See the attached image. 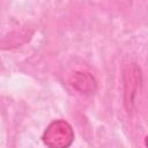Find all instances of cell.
I'll return each instance as SVG.
<instances>
[{
  "mask_svg": "<svg viewBox=\"0 0 148 148\" xmlns=\"http://www.w3.org/2000/svg\"><path fill=\"white\" fill-rule=\"evenodd\" d=\"M43 141L49 148H68L74 141L73 128L62 119L54 120L46 127Z\"/></svg>",
  "mask_w": 148,
  "mask_h": 148,
  "instance_id": "2",
  "label": "cell"
},
{
  "mask_svg": "<svg viewBox=\"0 0 148 148\" xmlns=\"http://www.w3.org/2000/svg\"><path fill=\"white\" fill-rule=\"evenodd\" d=\"M142 72L136 62L127 64L123 71V101L125 110L132 114L135 109V98L141 88Z\"/></svg>",
  "mask_w": 148,
  "mask_h": 148,
  "instance_id": "1",
  "label": "cell"
},
{
  "mask_svg": "<svg viewBox=\"0 0 148 148\" xmlns=\"http://www.w3.org/2000/svg\"><path fill=\"white\" fill-rule=\"evenodd\" d=\"M68 82L72 88L83 95H92L97 90V82L89 72L75 71L69 75Z\"/></svg>",
  "mask_w": 148,
  "mask_h": 148,
  "instance_id": "3",
  "label": "cell"
}]
</instances>
